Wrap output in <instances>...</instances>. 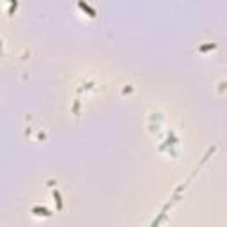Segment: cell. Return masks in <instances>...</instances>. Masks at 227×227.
I'll return each mask as SVG.
<instances>
[{"label":"cell","mask_w":227,"mask_h":227,"mask_svg":"<svg viewBox=\"0 0 227 227\" xmlns=\"http://www.w3.org/2000/svg\"><path fill=\"white\" fill-rule=\"evenodd\" d=\"M215 48V45H206V46H201V52H206V50H211Z\"/></svg>","instance_id":"obj_4"},{"label":"cell","mask_w":227,"mask_h":227,"mask_svg":"<svg viewBox=\"0 0 227 227\" xmlns=\"http://www.w3.org/2000/svg\"><path fill=\"white\" fill-rule=\"evenodd\" d=\"M78 7H82L83 11H87L89 12V16H96V11L91 7V6H87V4H83V2H78Z\"/></svg>","instance_id":"obj_1"},{"label":"cell","mask_w":227,"mask_h":227,"mask_svg":"<svg viewBox=\"0 0 227 227\" xmlns=\"http://www.w3.org/2000/svg\"><path fill=\"white\" fill-rule=\"evenodd\" d=\"M53 195H55V201H57V204H59V208H62V201H61L59 192H53Z\"/></svg>","instance_id":"obj_3"},{"label":"cell","mask_w":227,"mask_h":227,"mask_svg":"<svg viewBox=\"0 0 227 227\" xmlns=\"http://www.w3.org/2000/svg\"><path fill=\"white\" fill-rule=\"evenodd\" d=\"M32 211L36 213V215H45V217H48V215H50V211H48V209H45V208H34Z\"/></svg>","instance_id":"obj_2"}]
</instances>
